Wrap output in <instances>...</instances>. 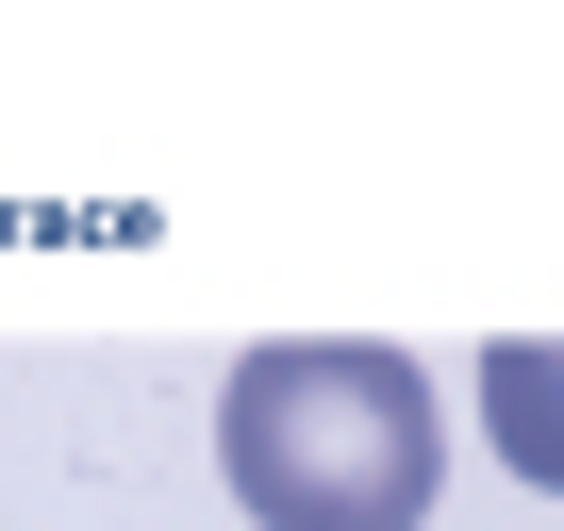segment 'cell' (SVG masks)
Wrapping results in <instances>:
<instances>
[{
	"instance_id": "cell-1",
	"label": "cell",
	"mask_w": 564,
	"mask_h": 531,
	"mask_svg": "<svg viewBox=\"0 0 564 531\" xmlns=\"http://www.w3.org/2000/svg\"><path fill=\"white\" fill-rule=\"evenodd\" d=\"M216 465H232L249 531H432L448 399L382 333H282L216 382Z\"/></svg>"
},
{
	"instance_id": "cell-2",
	"label": "cell",
	"mask_w": 564,
	"mask_h": 531,
	"mask_svg": "<svg viewBox=\"0 0 564 531\" xmlns=\"http://www.w3.org/2000/svg\"><path fill=\"white\" fill-rule=\"evenodd\" d=\"M481 432L531 498H564V333H498L481 349Z\"/></svg>"
}]
</instances>
